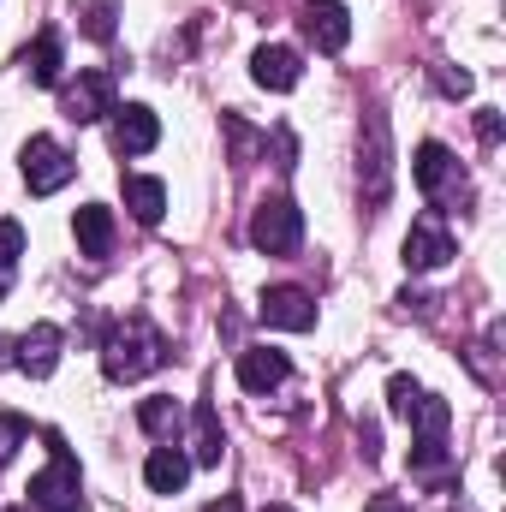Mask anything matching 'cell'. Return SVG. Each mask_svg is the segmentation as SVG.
<instances>
[{
    "mask_svg": "<svg viewBox=\"0 0 506 512\" xmlns=\"http://www.w3.org/2000/svg\"><path fill=\"white\" fill-rule=\"evenodd\" d=\"M251 245L262 256H292L298 245H304V215H298V203H292V197H268V203H256Z\"/></svg>",
    "mask_w": 506,
    "mask_h": 512,
    "instance_id": "cell-4",
    "label": "cell"
},
{
    "mask_svg": "<svg viewBox=\"0 0 506 512\" xmlns=\"http://www.w3.org/2000/svg\"><path fill=\"white\" fill-rule=\"evenodd\" d=\"M364 512H411V507H405L399 495H370V507H364Z\"/></svg>",
    "mask_w": 506,
    "mask_h": 512,
    "instance_id": "cell-28",
    "label": "cell"
},
{
    "mask_svg": "<svg viewBox=\"0 0 506 512\" xmlns=\"http://www.w3.org/2000/svg\"><path fill=\"white\" fill-rule=\"evenodd\" d=\"M453 453H447V435H417L411 447V477H447Z\"/></svg>",
    "mask_w": 506,
    "mask_h": 512,
    "instance_id": "cell-22",
    "label": "cell"
},
{
    "mask_svg": "<svg viewBox=\"0 0 506 512\" xmlns=\"http://www.w3.org/2000/svg\"><path fill=\"white\" fill-rule=\"evenodd\" d=\"M18 66L30 72V84L54 90V84H60V36H54V30H42V36L24 48V60H18Z\"/></svg>",
    "mask_w": 506,
    "mask_h": 512,
    "instance_id": "cell-19",
    "label": "cell"
},
{
    "mask_svg": "<svg viewBox=\"0 0 506 512\" xmlns=\"http://www.w3.org/2000/svg\"><path fill=\"white\" fill-rule=\"evenodd\" d=\"M72 233H78V251L84 256H108L114 251V215H108L102 203H84V209L72 215Z\"/></svg>",
    "mask_w": 506,
    "mask_h": 512,
    "instance_id": "cell-18",
    "label": "cell"
},
{
    "mask_svg": "<svg viewBox=\"0 0 506 512\" xmlns=\"http://www.w3.org/2000/svg\"><path fill=\"white\" fill-rule=\"evenodd\" d=\"M411 179H417V191H423L429 203H465V197H471V179H465V167L453 161L447 143H417Z\"/></svg>",
    "mask_w": 506,
    "mask_h": 512,
    "instance_id": "cell-3",
    "label": "cell"
},
{
    "mask_svg": "<svg viewBox=\"0 0 506 512\" xmlns=\"http://www.w3.org/2000/svg\"><path fill=\"white\" fill-rule=\"evenodd\" d=\"M262 328H286V334H310L316 328V298L304 286H268L262 304H256Z\"/></svg>",
    "mask_w": 506,
    "mask_h": 512,
    "instance_id": "cell-9",
    "label": "cell"
},
{
    "mask_svg": "<svg viewBox=\"0 0 506 512\" xmlns=\"http://www.w3.org/2000/svg\"><path fill=\"white\" fill-rule=\"evenodd\" d=\"M155 143H161V120H155L143 102L114 108V149H120V155H149Z\"/></svg>",
    "mask_w": 506,
    "mask_h": 512,
    "instance_id": "cell-14",
    "label": "cell"
},
{
    "mask_svg": "<svg viewBox=\"0 0 506 512\" xmlns=\"http://www.w3.org/2000/svg\"><path fill=\"white\" fill-rule=\"evenodd\" d=\"M60 346H66V334L54 328V322H36V328H24L18 334V346H12V364L24 370V376H54V364H60Z\"/></svg>",
    "mask_w": 506,
    "mask_h": 512,
    "instance_id": "cell-11",
    "label": "cell"
},
{
    "mask_svg": "<svg viewBox=\"0 0 506 512\" xmlns=\"http://www.w3.org/2000/svg\"><path fill=\"white\" fill-rule=\"evenodd\" d=\"M137 423H143V435L173 441V435H179V423H185V405H179V399H167V393H161V399H143V405H137Z\"/></svg>",
    "mask_w": 506,
    "mask_h": 512,
    "instance_id": "cell-21",
    "label": "cell"
},
{
    "mask_svg": "<svg viewBox=\"0 0 506 512\" xmlns=\"http://www.w3.org/2000/svg\"><path fill=\"white\" fill-rule=\"evenodd\" d=\"M286 376H292L286 352H274V346H251V352H239V387H245V393H274Z\"/></svg>",
    "mask_w": 506,
    "mask_h": 512,
    "instance_id": "cell-15",
    "label": "cell"
},
{
    "mask_svg": "<svg viewBox=\"0 0 506 512\" xmlns=\"http://www.w3.org/2000/svg\"><path fill=\"white\" fill-rule=\"evenodd\" d=\"M167 358V340L149 316H126L108 340H102V376L108 382H143L155 364Z\"/></svg>",
    "mask_w": 506,
    "mask_h": 512,
    "instance_id": "cell-1",
    "label": "cell"
},
{
    "mask_svg": "<svg viewBox=\"0 0 506 512\" xmlns=\"http://www.w3.org/2000/svg\"><path fill=\"white\" fill-rule=\"evenodd\" d=\"M48 447H54V459H48V471L30 477V507L36 512H84V483H78V465H72L66 441L48 435Z\"/></svg>",
    "mask_w": 506,
    "mask_h": 512,
    "instance_id": "cell-2",
    "label": "cell"
},
{
    "mask_svg": "<svg viewBox=\"0 0 506 512\" xmlns=\"http://www.w3.org/2000/svg\"><path fill=\"white\" fill-rule=\"evenodd\" d=\"M477 137L483 143H501V114L495 108H477Z\"/></svg>",
    "mask_w": 506,
    "mask_h": 512,
    "instance_id": "cell-27",
    "label": "cell"
},
{
    "mask_svg": "<svg viewBox=\"0 0 506 512\" xmlns=\"http://www.w3.org/2000/svg\"><path fill=\"white\" fill-rule=\"evenodd\" d=\"M453 256H459V245H453V233H447L441 215H417V221H411V233H405V268H411V274L447 268Z\"/></svg>",
    "mask_w": 506,
    "mask_h": 512,
    "instance_id": "cell-8",
    "label": "cell"
},
{
    "mask_svg": "<svg viewBox=\"0 0 506 512\" xmlns=\"http://www.w3.org/2000/svg\"><path fill=\"white\" fill-rule=\"evenodd\" d=\"M221 453H227V435H221V411L203 399V405L191 411V459H197V465H221Z\"/></svg>",
    "mask_w": 506,
    "mask_h": 512,
    "instance_id": "cell-17",
    "label": "cell"
},
{
    "mask_svg": "<svg viewBox=\"0 0 506 512\" xmlns=\"http://www.w3.org/2000/svg\"><path fill=\"white\" fill-rule=\"evenodd\" d=\"M358 179H364V203H387V185H393V149H387V120H381V114L364 120V161H358Z\"/></svg>",
    "mask_w": 506,
    "mask_h": 512,
    "instance_id": "cell-10",
    "label": "cell"
},
{
    "mask_svg": "<svg viewBox=\"0 0 506 512\" xmlns=\"http://www.w3.org/2000/svg\"><path fill=\"white\" fill-rule=\"evenodd\" d=\"M72 173H78V161L66 155V143H54V137H30L24 143V185H30V197H54Z\"/></svg>",
    "mask_w": 506,
    "mask_h": 512,
    "instance_id": "cell-7",
    "label": "cell"
},
{
    "mask_svg": "<svg viewBox=\"0 0 506 512\" xmlns=\"http://www.w3.org/2000/svg\"><path fill=\"white\" fill-rule=\"evenodd\" d=\"M78 12H84V30H90L96 42H108V36H114V12H120V0H78Z\"/></svg>",
    "mask_w": 506,
    "mask_h": 512,
    "instance_id": "cell-23",
    "label": "cell"
},
{
    "mask_svg": "<svg viewBox=\"0 0 506 512\" xmlns=\"http://www.w3.org/2000/svg\"><path fill=\"white\" fill-rule=\"evenodd\" d=\"M387 405H393V417H405L417 435H447V423H453V405L435 399V393H423L411 376H393V382H387Z\"/></svg>",
    "mask_w": 506,
    "mask_h": 512,
    "instance_id": "cell-5",
    "label": "cell"
},
{
    "mask_svg": "<svg viewBox=\"0 0 506 512\" xmlns=\"http://www.w3.org/2000/svg\"><path fill=\"white\" fill-rule=\"evenodd\" d=\"M203 512H245V507H239V495H221V501H209Z\"/></svg>",
    "mask_w": 506,
    "mask_h": 512,
    "instance_id": "cell-29",
    "label": "cell"
},
{
    "mask_svg": "<svg viewBox=\"0 0 506 512\" xmlns=\"http://www.w3.org/2000/svg\"><path fill=\"white\" fill-rule=\"evenodd\" d=\"M24 435H30V423L18 411H0V465H12V453L24 447Z\"/></svg>",
    "mask_w": 506,
    "mask_h": 512,
    "instance_id": "cell-24",
    "label": "cell"
},
{
    "mask_svg": "<svg viewBox=\"0 0 506 512\" xmlns=\"http://www.w3.org/2000/svg\"><path fill=\"white\" fill-rule=\"evenodd\" d=\"M304 36L316 42V54H340L352 42V12L340 0H310L304 6Z\"/></svg>",
    "mask_w": 506,
    "mask_h": 512,
    "instance_id": "cell-13",
    "label": "cell"
},
{
    "mask_svg": "<svg viewBox=\"0 0 506 512\" xmlns=\"http://www.w3.org/2000/svg\"><path fill=\"white\" fill-rule=\"evenodd\" d=\"M12 512H36V507H12Z\"/></svg>",
    "mask_w": 506,
    "mask_h": 512,
    "instance_id": "cell-31",
    "label": "cell"
},
{
    "mask_svg": "<svg viewBox=\"0 0 506 512\" xmlns=\"http://www.w3.org/2000/svg\"><path fill=\"white\" fill-rule=\"evenodd\" d=\"M18 256H24V227H18V221H0V274H6Z\"/></svg>",
    "mask_w": 506,
    "mask_h": 512,
    "instance_id": "cell-25",
    "label": "cell"
},
{
    "mask_svg": "<svg viewBox=\"0 0 506 512\" xmlns=\"http://www.w3.org/2000/svg\"><path fill=\"white\" fill-rule=\"evenodd\" d=\"M126 209L143 221V227H155V221L167 215V185H161V179H143V173H131V179H126Z\"/></svg>",
    "mask_w": 506,
    "mask_h": 512,
    "instance_id": "cell-20",
    "label": "cell"
},
{
    "mask_svg": "<svg viewBox=\"0 0 506 512\" xmlns=\"http://www.w3.org/2000/svg\"><path fill=\"white\" fill-rule=\"evenodd\" d=\"M262 512H292V507H262Z\"/></svg>",
    "mask_w": 506,
    "mask_h": 512,
    "instance_id": "cell-30",
    "label": "cell"
},
{
    "mask_svg": "<svg viewBox=\"0 0 506 512\" xmlns=\"http://www.w3.org/2000/svg\"><path fill=\"white\" fill-rule=\"evenodd\" d=\"M185 477H191V453H185L179 441H161V447L149 453V465H143V483H149L155 495H179Z\"/></svg>",
    "mask_w": 506,
    "mask_h": 512,
    "instance_id": "cell-16",
    "label": "cell"
},
{
    "mask_svg": "<svg viewBox=\"0 0 506 512\" xmlns=\"http://www.w3.org/2000/svg\"><path fill=\"white\" fill-rule=\"evenodd\" d=\"M435 84L447 96H471V72H453V66H435Z\"/></svg>",
    "mask_w": 506,
    "mask_h": 512,
    "instance_id": "cell-26",
    "label": "cell"
},
{
    "mask_svg": "<svg viewBox=\"0 0 506 512\" xmlns=\"http://www.w3.org/2000/svg\"><path fill=\"white\" fill-rule=\"evenodd\" d=\"M60 114L72 126H96L114 114V72H78L66 90H60Z\"/></svg>",
    "mask_w": 506,
    "mask_h": 512,
    "instance_id": "cell-6",
    "label": "cell"
},
{
    "mask_svg": "<svg viewBox=\"0 0 506 512\" xmlns=\"http://www.w3.org/2000/svg\"><path fill=\"white\" fill-rule=\"evenodd\" d=\"M0 298H6V286H0Z\"/></svg>",
    "mask_w": 506,
    "mask_h": 512,
    "instance_id": "cell-32",
    "label": "cell"
},
{
    "mask_svg": "<svg viewBox=\"0 0 506 512\" xmlns=\"http://www.w3.org/2000/svg\"><path fill=\"white\" fill-rule=\"evenodd\" d=\"M251 78L262 90H274V96H286V90H298V78H304V60H298V48H286V42H262L251 54Z\"/></svg>",
    "mask_w": 506,
    "mask_h": 512,
    "instance_id": "cell-12",
    "label": "cell"
}]
</instances>
